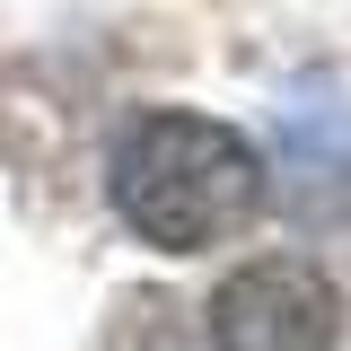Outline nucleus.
Returning a JSON list of instances; mask_svg holds the SVG:
<instances>
[{
	"instance_id": "nucleus-2",
	"label": "nucleus",
	"mask_w": 351,
	"mask_h": 351,
	"mask_svg": "<svg viewBox=\"0 0 351 351\" xmlns=\"http://www.w3.org/2000/svg\"><path fill=\"white\" fill-rule=\"evenodd\" d=\"M219 351H334L343 343V290L307 255H255L211 290Z\"/></svg>"
},
{
	"instance_id": "nucleus-1",
	"label": "nucleus",
	"mask_w": 351,
	"mask_h": 351,
	"mask_svg": "<svg viewBox=\"0 0 351 351\" xmlns=\"http://www.w3.org/2000/svg\"><path fill=\"white\" fill-rule=\"evenodd\" d=\"M106 202L141 246L158 255H211L246 237L272 202V167L237 123L193 114V106H141L114 132L106 158Z\"/></svg>"
},
{
	"instance_id": "nucleus-3",
	"label": "nucleus",
	"mask_w": 351,
	"mask_h": 351,
	"mask_svg": "<svg viewBox=\"0 0 351 351\" xmlns=\"http://www.w3.org/2000/svg\"><path fill=\"white\" fill-rule=\"evenodd\" d=\"M290 167H299L307 202L325 184H351V114L343 106H325V132H316V106H290Z\"/></svg>"
}]
</instances>
